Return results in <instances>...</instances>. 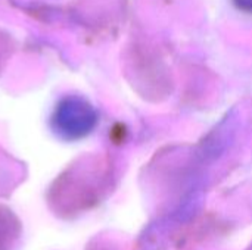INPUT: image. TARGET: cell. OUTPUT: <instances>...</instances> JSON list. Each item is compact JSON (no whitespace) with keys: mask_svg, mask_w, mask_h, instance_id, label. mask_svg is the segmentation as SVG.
<instances>
[{"mask_svg":"<svg viewBox=\"0 0 252 250\" xmlns=\"http://www.w3.org/2000/svg\"><path fill=\"white\" fill-rule=\"evenodd\" d=\"M238 3L242 6V7H247V9H252V0H238Z\"/></svg>","mask_w":252,"mask_h":250,"instance_id":"obj_2","label":"cell"},{"mask_svg":"<svg viewBox=\"0 0 252 250\" xmlns=\"http://www.w3.org/2000/svg\"><path fill=\"white\" fill-rule=\"evenodd\" d=\"M97 122L94 108L81 97L68 96L62 99L53 112L52 128L63 139H80L87 136Z\"/></svg>","mask_w":252,"mask_h":250,"instance_id":"obj_1","label":"cell"}]
</instances>
